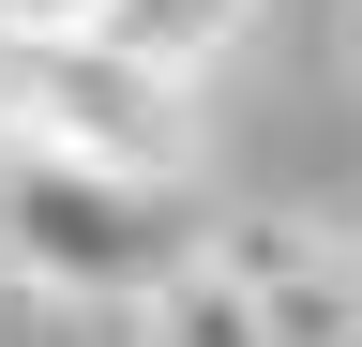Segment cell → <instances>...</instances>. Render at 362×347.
Listing matches in <instances>:
<instances>
[{
    "instance_id": "6da1fadb",
    "label": "cell",
    "mask_w": 362,
    "mask_h": 347,
    "mask_svg": "<svg viewBox=\"0 0 362 347\" xmlns=\"http://www.w3.org/2000/svg\"><path fill=\"white\" fill-rule=\"evenodd\" d=\"M197 242H211V211L181 182H136V166L0 136V272L30 302H61V317H136Z\"/></svg>"
},
{
    "instance_id": "7a4b0ae2",
    "label": "cell",
    "mask_w": 362,
    "mask_h": 347,
    "mask_svg": "<svg viewBox=\"0 0 362 347\" xmlns=\"http://www.w3.org/2000/svg\"><path fill=\"white\" fill-rule=\"evenodd\" d=\"M0 136L136 166V182H197V76L136 61L121 30H0Z\"/></svg>"
},
{
    "instance_id": "3957f363",
    "label": "cell",
    "mask_w": 362,
    "mask_h": 347,
    "mask_svg": "<svg viewBox=\"0 0 362 347\" xmlns=\"http://www.w3.org/2000/svg\"><path fill=\"white\" fill-rule=\"evenodd\" d=\"M211 257L257 287L272 347H347V332H362V242H317V227H211Z\"/></svg>"
},
{
    "instance_id": "277c9868",
    "label": "cell",
    "mask_w": 362,
    "mask_h": 347,
    "mask_svg": "<svg viewBox=\"0 0 362 347\" xmlns=\"http://www.w3.org/2000/svg\"><path fill=\"white\" fill-rule=\"evenodd\" d=\"M136 347H272V317H257V287H242V272L197 242V257L151 287V302H136Z\"/></svg>"
},
{
    "instance_id": "5b68a950",
    "label": "cell",
    "mask_w": 362,
    "mask_h": 347,
    "mask_svg": "<svg viewBox=\"0 0 362 347\" xmlns=\"http://www.w3.org/2000/svg\"><path fill=\"white\" fill-rule=\"evenodd\" d=\"M242 16H257V0H106V30H121L136 61H166V76H211V46Z\"/></svg>"
},
{
    "instance_id": "8992f818",
    "label": "cell",
    "mask_w": 362,
    "mask_h": 347,
    "mask_svg": "<svg viewBox=\"0 0 362 347\" xmlns=\"http://www.w3.org/2000/svg\"><path fill=\"white\" fill-rule=\"evenodd\" d=\"M0 30H106V0H0Z\"/></svg>"
},
{
    "instance_id": "52a82bcc",
    "label": "cell",
    "mask_w": 362,
    "mask_h": 347,
    "mask_svg": "<svg viewBox=\"0 0 362 347\" xmlns=\"http://www.w3.org/2000/svg\"><path fill=\"white\" fill-rule=\"evenodd\" d=\"M347 347H362V332H347Z\"/></svg>"
}]
</instances>
